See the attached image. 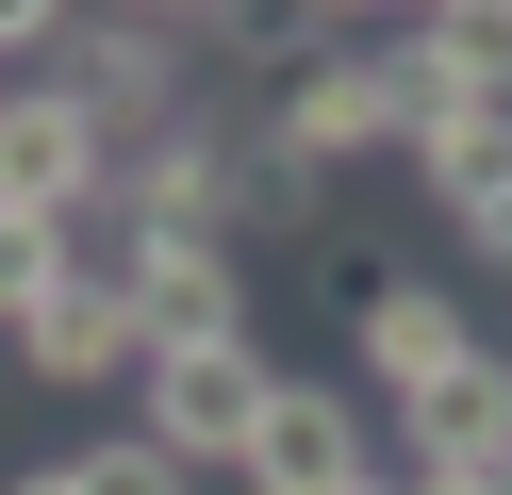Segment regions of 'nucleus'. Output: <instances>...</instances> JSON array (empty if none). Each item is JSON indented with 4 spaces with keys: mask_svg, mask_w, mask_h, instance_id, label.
I'll return each instance as SVG.
<instances>
[{
    "mask_svg": "<svg viewBox=\"0 0 512 495\" xmlns=\"http://www.w3.org/2000/svg\"><path fill=\"white\" fill-rule=\"evenodd\" d=\"M446 231H463V264H496V281H512V182H496V198H463Z\"/></svg>",
    "mask_w": 512,
    "mask_h": 495,
    "instance_id": "obj_15",
    "label": "nucleus"
},
{
    "mask_svg": "<svg viewBox=\"0 0 512 495\" xmlns=\"http://www.w3.org/2000/svg\"><path fill=\"white\" fill-rule=\"evenodd\" d=\"M116 281H133V330H149V347H215V330H248L232 248H199V231H116Z\"/></svg>",
    "mask_w": 512,
    "mask_h": 495,
    "instance_id": "obj_7",
    "label": "nucleus"
},
{
    "mask_svg": "<svg viewBox=\"0 0 512 495\" xmlns=\"http://www.w3.org/2000/svg\"><path fill=\"white\" fill-rule=\"evenodd\" d=\"M0 495H83V479H67V462H34V479H0Z\"/></svg>",
    "mask_w": 512,
    "mask_h": 495,
    "instance_id": "obj_16",
    "label": "nucleus"
},
{
    "mask_svg": "<svg viewBox=\"0 0 512 495\" xmlns=\"http://www.w3.org/2000/svg\"><path fill=\"white\" fill-rule=\"evenodd\" d=\"M463 297L413 281V264H364V297H347V396H430L446 363H463Z\"/></svg>",
    "mask_w": 512,
    "mask_h": 495,
    "instance_id": "obj_6",
    "label": "nucleus"
},
{
    "mask_svg": "<svg viewBox=\"0 0 512 495\" xmlns=\"http://www.w3.org/2000/svg\"><path fill=\"white\" fill-rule=\"evenodd\" d=\"M67 83H83V116L116 132V165H133L149 132H182V33H166V17H100Z\"/></svg>",
    "mask_w": 512,
    "mask_h": 495,
    "instance_id": "obj_9",
    "label": "nucleus"
},
{
    "mask_svg": "<svg viewBox=\"0 0 512 495\" xmlns=\"http://www.w3.org/2000/svg\"><path fill=\"white\" fill-rule=\"evenodd\" d=\"M67 264H83V231H50V215H0V330H34L50 297H67Z\"/></svg>",
    "mask_w": 512,
    "mask_h": 495,
    "instance_id": "obj_13",
    "label": "nucleus"
},
{
    "mask_svg": "<svg viewBox=\"0 0 512 495\" xmlns=\"http://www.w3.org/2000/svg\"><path fill=\"white\" fill-rule=\"evenodd\" d=\"M17 363H34L50 396H100V380H133V363H149V330H133V281H116V264H67V297L17 330Z\"/></svg>",
    "mask_w": 512,
    "mask_h": 495,
    "instance_id": "obj_8",
    "label": "nucleus"
},
{
    "mask_svg": "<svg viewBox=\"0 0 512 495\" xmlns=\"http://www.w3.org/2000/svg\"><path fill=\"white\" fill-rule=\"evenodd\" d=\"M232 479H248V495H380V429H364L347 380H281Z\"/></svg>",
    "mask_w": 512,
    "mask_h": 495,
    "instance_id": "obj_3",
    "label": "nucleus"
},
{
    "mask_svg": "<svg viewBox=\"0 0 512 495\" xmlns=\"http://www.w3.org/2000/svg\"><path fill=\"white\" fill-rule=\"evenodd\" d=\"M496 446H512V347H463L430 396H397V462H430V479H479Z\"/></svg>",
    "mask_w": 512,
    "mask_h": 495,
    "instance_id": "obj_10",
    "label": "nucleus"
},
{
    "mask_svg": "<svg viewBox=\"0 0 512 495\" xmlns=\"http://www.w3.org/2000/svg\"><path fill=\"white\" fill-rule=\"evenodd\" d=\"M248 215H265V198H248V149H232V132H199V116L149 132V149L116 165V231H199V248H232Z\"/></svg>",
    "mask_w": 512,
    "mask_h": 495,
    "instance_id": "obj_4",
    "label": "nucleus"
},
{
    "mask_svg": "<svg viewBox=\"0 0 512 495\" xmlns=\"http://www.w3.org/2000/svg\"><path fill=\"white\" fill-rule=\"evenodd\" d=\"M133 380H149V396H133V429H149V446L182 462V479H199V462H248V429H265L281 363L248 347V330H215V347H149Z\"/></svg>",
    "mask_w": 512,
    "mask_h": 495,
    "instance_id": "obj_1",
    "label": "nucleus"
},
{
    "mask_svg": "<svg viewBox=\"0 0 512 495\" xmlns=\"http://www.w3.org/2000/svg\"><path fill=\"white\" fill-rule=\"evenodd\" d=\"M413 66H430L446 99H496V116H512V0H446V17H413Z\"/></svg>",
    "mask_w": 512,
    "mask_h": 495,
    "instance_id": "obj_12",
    "label": "nucleus"
},
{
    "mask_svg": "<svg viewBox=\"0 0 512 495\" xmlns=\"http://www.w3.org/2000/svg\"><path fill=\"white\" fill-rule=\"evenodd\" d=\"M413 182H430L446 215L496 198V182H512V116H496V99H430V116H413Z\"/></svg>",
    "mask_w": 512,
    "mask_h": 495,
    "instance_id": "obj_11",
    "label": "nucleus"
},
{
    "mask_svg": "<svg viewBox=\"0 0 512 495\" xmlns=\"http://www.w3.org/2000/svg\"><path fill=\"white\" fill-rule=\"evenodd\" d=\"M265 149L298 165V182H331V165H364V149H397V50H314L298 83H281V116H265Z\"/></svg>",
    "mask_w": 512,
    "mask_h": 495,
    "instance_id": "obj_5",
    "label": "nucleus"
},
{
    "mask_svg": "<svg viewBox=\"0 0 512 495\" xmlns=\"http://www.w3.org/2000/svg\"><path fill=\"white\" fill-rule=\"evenodd\" d=\"M0 215H116V132L83 116V83H0Z\"/></svg>",
    "mask_w": 512,
    "mask_h": 495,
    "instance_id": "obj_2",
    "label": "nucleus"
},
{
    "mask_svg": "<svg viewBox=\"0 0 512 495\" xmlns=\"http://www.w3.org/2000/svg\"><path fill=\"white\" fill-rule=\"evenodd\" d=\"M67 479H83V495H199V479H182L166 446H149V429H100V446H83Z\"/></svg>",
    "mask_w": 512,
    "mask_h": 495,
    "instance_id": "obj_14",
    "label": "nucleus"
},
{
    "mask_svg": "<svg viewBox=\"0 0 512 495\" xmlns=\"http://www.w3.org/2000/svg\"><path fill=\"white\" fill-rule=\"evenodd\" d=\"M479 495H512V446H496V462H479Z\"/></svg>",
    "mask_w": 512,
    "mask_h": 495,
    "instance_id": "obj_17",
    "label": "nucleus"
},
{
    "mask_svg": "<svg viewBox=\"0 0 512 495\" xmlns=\"http://www.w3.org/2000/svg\"><path fill=\"white\" fill-rule=\"evenodd\" d=\"M380 495H397V479H380Z\"/></svg>",
    "mask_w": 512,
    "mask_h": 495,
    "instance_id": "obj_18",
    "label": "nucleus"
}]
</instances>
